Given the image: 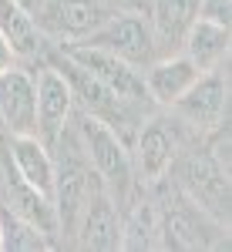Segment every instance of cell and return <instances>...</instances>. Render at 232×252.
<instances>
[{"mask_svg": "<svg viewBox=\"0 0 232 252\" xmlns=\"http://www.w3.org/2000/svg\"><path fill=\"white\" fill-rule=\"evenodd\" d=\"M51 64L64 74L67 88H71V97H74L77 108H81V115H91V118H98V121H104V125H108V128H115L125 141H132V138H135L138 125H141L148 115H141V111H135L132 104H125V101H121L115 91H108L95 74H88L84 67H77L64 51H61Z\"/></svg>", "mask_w": 232, "mask_h": 252, "instance_id": "obj_1", "label": "cell"}, {"mask_svg": "<svg viewBox=\"0 0 232 252\" xmlns=\"http://www.w3.org/2000/svg\"><path fill=\"white\" fill-rule=\"evenodd\" d=\"M77 141L91 161V168L98 172V178L104 182V189L111 192V198L125 202L132 192V182H135L128 141L115 128H108L104 121H98L91 115H77Z\"/></svg>", "mask_w": 232, "mask_h": 252, "instance_id": "obj_2", "label": "cell"}, {"mask_svg": "<svg viewBox=\"0 0 232 252\" xmlns=\"http://www.w3.org/2000/svg\"><path fill=\"white\" fill-rule=\"evenodd\" d=\"M58 145H64V155H61V165L54 161V212H58V225L64 232L74 235V222L84 202L104 185L98 172L91 168V161L84 155V148L74 145L71 138H58Z\"/></svg>", "mask_w": 232, "mask_h": 252, "instance_id": "obj_3", "label": "cell"}, {"mask_svg": "<svg viewBox=\"0 0 232 252\" xmlns=\"http://www.w3.org/2000/svg\"><path fill=\"white\" fill-rule=\"evenodd\" d=\"M61 51L74 61L77 67H84L88 74H95L108 91H115L125 104H132L141 115H152V97H148V88H145V78L135 64L121 61L111 51H101V47H91V44H61Z\"/></svg>", "mask_w": 232, "mask_h": 252, "instance_id": "obj_4", "label": "cell"}, {"mask_svg": "<svg viewBox=\"0 0 232 252\" xmlns=\"http://www.w3.org/2000/svg\"><path fill=\"white\" fill-rule=\"evenodd\" d=\"M158 209V229H162V242L175 246V249H212L226 235V225L212 219L205 209H199L189 195L175 192L165 198Z\"/></svg>", "mask_w": 232, "mask_h": 252, "instance_id": "obj_5", "label": "cell"}, {"mask_svg": "<svg viewBox=\"0 0 232 252\" xmlns=\"http://www.w3.org/2000/svg\"><path fill=\"white\" fill-rule=\"evenodd\" d=\"M172 168H178V192L189 195L199 209H205L222 225H229V168H222L209 148L192 152L182 161L175 158Z\"/></svg>", "mask_w": 232, "mask_h": 252, "instance_id": "obj_6", "label": "cell"}, {"mask_svg": "<svg viewBox=\"0 0 232 252\" xmlns=\"http://www.w3.org/2000/svg\"><path fill=\"white\" fill-rule=\"evenodd\" d=\"M168 108L182 125H189L199 135H212L215 128H222L229 118V74H226V67L202 71L192 88L182 97H175Z\"/></svg>", "mask_w": 232, "mask_h": 252, "instance_id": "obj_7", "label": "cell"}, {"mask_svg": "<svg viewBox=\"0 0 232 252\" xmlns=\"http://www.w3.org/2000/svg\"><path fill=\"white\" fill-rule=\"evenodd\" d=\"M118 7L111 0H44L34 20L44 31V37H54L61 44H74V40L91 37L108 17H115Z\"/></svg>", "mask_w": 232, "mask_h": 252, "instance_id": "obj_8", "label": "cell"}, {"mask_svg": "<svg viewBox=\"0 0 232 252\" xmlns=\"http://www.w3.org/2000/svg\"><path fill=\"white\" fill-rule=\"evenodd\" d=\"M74 44H91V47H101V51H111L121 61L135 64V67H145L158 58L152 24H148V17H141V10H118L91 37L74 40Z\"/></svg>", "mask_w": 232, "mask_h": 252, "instance_id": "obj_9", "label": "cell"}, {"mask_svg": "<svg viewBox=\"0 0 232 252\" xmlns=\"http://www.w3.org/2000/svg\"><path fill=\"white\" fill-rule=\"evenodd\" d=\"M135 165L141 182H162L172 172L175 158H178V135L168 118H152L141 121V128L135 131Z\"/></svg>", "mask_w": 232, "mask_h": 252, "instance_id": "obj_10", "label": "cell"}, {"mask_svg": "<svg viewBox=\"0 0 232 252\" xmlns=\"http://www.w3.org/2000/svg\"><path fill=\"white\" fill-rule=\"evenodd\" d=\"M34 81H37V138L54 152L58 138L67 131V121L74 115V97L54 64H44Z\"/></svg>", "mask_w": 232, "mask_h": 252, "instance_id": "obj_11", "label": "cell"}, {"mask_svg": "<svg viewBox=\"0 0 232 252\" xmlns=\"http://www.w3.org/2000/svg\"><path fill=\"white\" fill-rule=\"evenodd\" d=\"M74 235L84 249L95 252L121 249V212H118V202L104 185L84 202V209L74 222Z\"/></svg>", "mask_w": 232, "mask_h": 252, "instance_id": "obj_12", "label": "cell"}, {"mask_svg": "<svg viewBox=\"0 0 232 252\" xmlns=\"http://www.w3.org/2000/svg\"><path fill=\"white\" fill-rule=\"evenodd\" d=\"M0 121L7 135H37V81L20 67L0 74Z\"/></svg>", "mask_w": 232, "mask_h": 252, "instance_id": "obj_13", "label": "cell"}, {"mask_svg": "<svg viewBox=\"0 0 232 252\" xmlns=\"http://www.w3.org/2000/svg\"><path fill=\"white\" fill-rule=\"evenodd\" d=\"M195 20H199V0H148V24L158 58L182 51V40Z\"/></svg>", "mask_w": 232, "mask_h": 252, "instance_id": "obj_14", "label": "cell"}, {"mask_svg": "<svg viewBox=\"0 0 232 252\" xmlns=\"http://www.w3.org/2000/svg\"><path fill=\"white\" fill-rule=\"evenodd\" d=\"M202 71L195 67L192 61L185 58V54H165V58H155L152 64H145V88H148V97H152L155 104H172L175 97H182L189 88L195 84Z\"/></svg>", "mask_w": 232, "mask_h": 252, "instance_id": "obj_15", "label": "cell"}, {"mask_svg": "<svg viewBox=\"0 0 232 252\" xmlns=\"http://www.w3.org/2000/svg\"><path fill=\"white\" fill-rule=\"evenodd\" d=\"M7 152H10V161H14L20 178L54 202V155H51V148L37 135H10Z\"/></svg>", "mask_w": 232, "mask_h": 252, "instance_id": "obj_16", "label": "cell"}, {"mask_svg": "<svg viewBox=\"0 0 232 252\" xmlns=\"http://www.w3.org/2000/svg\"><path fill=\"white\" fill-rule=\"evenodd\" d=\"M0 37L10 44V51L20 61L37 58V54H44V47H47L44 31L37 27L34 14L20 0H0Z\"/></svg>", "mask_w": 232, "mask_h": 252, "instance_id": "obj_17", "label": "cell"}, {"mask_svg": "<svg viewBox=\"0 0 232 252\" xmlns=\"http://www.w3.org/2000/svg\"><path fill=\"white\" fill-rule=\"evenodd\" d=\"M182 54L199 71L222 67V61H229V27L212 24V20H195L182 40Z\"/></svg>", "mask_w": 232, "mask_h": 252, "instance_id": "obj_18", "label": "cell"}, {"mask_svg": "<svg viewBox=\"0 0 232 252\" xmlns=\"http://www.w3.org/2000/svg\"><path fill=\"white\" fill-rule=\"evenodd\" d=\"M162 246V229H158V209L148 198L132 202L128 215L121 219V249H158Z\"/></svg>", "mask_w": 232, "mask_h": 252, "instance_id": "obj_19", "label": "cell"}, {"mask_svg": "<svg viewBox=\"0 0 232 252\" xmlns=\"http://www.w3.org/2000/svg\"><path fill=\"white\" fill-rule=\"evenodd\" d=\"M51 246V235H44L37 225L0 205V252H44Z\"/></svg>", "mask_w": 232, "mask_h": 252, "instance_id": "obj_20", "label": "cell"}, {"mask_svg": "<svg viewBox=\"0 0 232 252\" xmlns=\"http://www.w3.org/2000/svg\"><path fill=\"white\" fill-rule=\"evenodd\" d=\"M229 17H232V0H199V20H212V24L229 27Z\"/></svg>", "mask_w": 232, "mask_h": 252, "instance_id": "obj_21", "label": "cell"}, {"mask_svg": "<svg viewBox=\"0 0 232 252\" xmlns=\"http://www.w3.org/2000/svg\"><path fill=\"white\" fill-rule=\"evenodd\" d=\"M17 61H20V58L10 51V44L0 37V74H3V71H10V67H17Z\"/></svg>", "mask_w": 232, "mask_h": 252, "instance_id": "obj_22", "label": "cell"}, {"mask_svg": "<svg viewBox=\"0 0 232 252\" xmlns=\"http://www.w3.org/2000/svg\"><path fill=\"white\" fill-rule=\"evenodd\" d=\"M111 3H115L118 10H141V7H145L141 0H111Z\"/></svg>", "mask_w": 232, "mask_h": 252, "instance_id": "obj_23", "label": "cell"}, {"mask_svg": "<svg viewBox=\"0 0 232 252\" xmlns=\"http://www.w3.org/2000/svg\"><path fill=\"white\" fill-rule=\"evenodd\" d=\"M20 3H24V7H27L31 14H34V10H37V7H40V3H44V0H20Z\"/></svg>", "mask_w": 232, "mask_h": 252, "instance_id": "obj_24", "label": "cell"}, {"mask_svg": "<svg viewBox=\"0 0 232 252\" xmlns=\"http://www.w3.org/2000/svg\"><path fill=\"white\" fill-rule=\"evenodd\" d=\"M141 3H148V0H141Z\"/></svg>", "mask_w": 232, "mask_h": 252, "instance_id": "obj_25", "label": "cell"}]
</instances>
